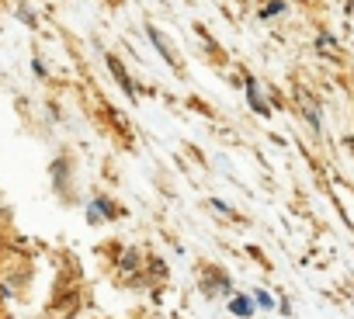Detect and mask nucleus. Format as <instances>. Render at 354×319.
<instances>
[{
	"instance_id": "3",
	"label": "nucleus",
	"mask_w": 354,
	"mask_h": 319,
	"mask_svg": "<svg viewBox=\"0 0 354 319\" xmlns=\"http://www.w3.org/2000/svg\"><path fill=\"white\" fill-rule=\"evenodd\" d=\"M233 312H240V316H250V302H247V298H236V302H233Z\"/></svg>"
},
{
	"instance_id": "1",
	"label": "nucleus",
	"mask_w": 354,
	"mask_h": 319,
	"mask_svg": "<svg viewBox=\"0 0 354 319\" xmlns=\"http://www.w3.org/2000/svg\"><path fill=\"white\" fill-rule=\"evenodd\" d=\"M149 39H153V42H156V49H160V52H163V56L170 59V66H174V70H181V59L174 56V49L167 46V39H163V35H160V32H156L153 25H149Z\"/></svg>"
},
{
	"instance_id": "4",
	"label": "nucleus",
	"mask_w": 354,
	"mask_h": 319,
	"mask_svg": "<svg viewBox=\"0 0 354 319\" xmlns=\"http://www.w3.org/2000/svg\"><path fill=\"white\" fill-rule=\"evenodd\" d=\"M278 11H285V4H281V0H274V4H271V8H268V11H264V18H274V14H278Z\"/></svg>"
},
{
	"instance_id": "2",
	"label": "nucleus",
	"mask_w": 354,
	"mask_h": 319,
	"mask_svg": "<svg viewBox=\"0 0 354 319\" xmlns=\"http://www.w3.org/2000/svg\"><path fill=\"white\" fill-rule=\"evenodd\" d=\"M108 66L115 70V77H118V84H122V87H125V90L132 94V84H129V77H125V70H122V63H118L115 56H108Z\"/></svg>"
}]
</instances>
